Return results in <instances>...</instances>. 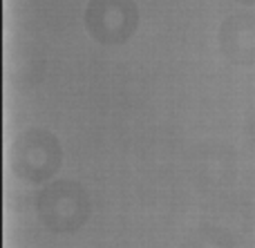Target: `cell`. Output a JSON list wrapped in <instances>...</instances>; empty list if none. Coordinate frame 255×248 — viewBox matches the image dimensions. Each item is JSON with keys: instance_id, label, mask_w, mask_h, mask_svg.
I'll use <instances>...</instances> for the list:
<instances>
[{"instance_id": "1", "label": "cell", "mask_w": 255, "mask_h": 248, "mask_svg": "<svg viewBox=\"0 0 255 248\" xmlns=\"http://www.w3.org/2000/svg\"><path fill=\"white\" fill-rule=\"evenodd\" d=\"M63 161L61 141L45 128H27L13 139L9 148V164L20 179L43 183L58 172Z\"/></svg>"}, {"instance_id": "3", "label": "cell", "mask_w": 255, "mask_h": 248, "mask_svg": "<svg viewBox=\"0 0 255 248\" xmlns=\"http://www.w3.org/2000/svg\"><path fill=\"white\" fill-rule=\"evenodd\" d=\"M139 27L134 0H90L85 9V29L101 45H121Z\"/></svg>"}, {"instance_id": "4", "label": "cell", "mask_w": 255, "mask_h": 248, "mask_svg": "<svg viewBox=\"0 0 255 248\" xmlns=\"http://www.w3.org/2000/svg\"><path fill=\"white\" fill-rule=\"evenodd\" d=\"M220 47L231 63L255 65V13H233L220 25Z\"/></svg>"}, {"instance_id": "2", "label": "cell", "mask_w": 255, "mask_h": 248, "mask_svg": "<svg viewBox=\"0 0 255 248\" xmlns=\"http://www.w3.org/2000/svg\"><path fill=\"white\" fill-rule=\"evenodd\" d=\"M90 197L79 181L58 179L36 197V213L40 222L54 233H74L90 217Z\"/></svg>"}, {"instance_id": "5", "label": "cell", "mask_w": 255, "mask_h": 248, "mask_svg": "<svg viewBox=\"0 0 255 248\" xmlns=\"http://www.w3.org/2000/svg\"><path fill=\"white\" fill-rule=\"evenodd\" d=\"M240 2H244V4H255V0H240Z\"/></svg>"}]
</instances>
